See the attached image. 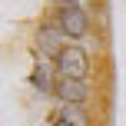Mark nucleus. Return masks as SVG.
Returning a JSON list of instances; mask_svg holds the SVG:
<instances>
[{
	"label": "nucleus",
	"instance_id": "obj_1",
	"mask_svg": "<svg viewBox=\"0 0 126 126\" xmlns=\"http://www.w3.org/2000/svg\"><path fill=\"white\" fill-rule=\"evenodd\" d=\"M57 70L60 76H66V80H86L90 73V57L83 47H66V50L57 57Z\"/></svg>",
	"mask_w": 126,
	"mask_h": 126
},
{
	"label": "nucleus",
	"instance_id": "obj_2",
	"mask_svg": "<svg viewBox=\"0 0 126 126\" xmlns=\"http://www.w3.org/2000/svg\"><path fill=\"white\" fill-rule=\"evenodd\" d=\"M57 27L63 30V37L83 40V37H86V30H90V17H86L83 7H66V10L57 13Z\"/></svg>",
	"mask_w": 126,
	"mask_h": 126
},
{
	"label": "nucleus",
	"instance_id": "obj_3",
	"mask_svg": "<svg viewBox=\"0 0 126 126\" xmlns=\"http://www.w3.org/2000/svg\"><path fill=\"white\" fill-rule=\"evenodd\" d=\"M53 93L60 96V103H70V106H83L90 96V86L86 80H66V76H60L57 86H53Z\"/></svg>",
	"mask_w": 126,
	"mask_h": 126
},
{
	"label": "nucleus",
	"instance_id": "obj_4",
	"mask_svg": "<svg viewBox=\"0 0 126 126\" xmlns=\"http://www.w3.org/2000/svg\"><path fill=\"white\" fill-rule=\"evenodd\" d=\"M63 30L57 23H50V27H43L40 30V37H37V50H40V57H60L63 50H66V43H63Z\"/></svg>",
	"mask_w": 126,
	"mask_h": 126
},
{
	"label": "nucleus",
	"instance_id": "obj_5",
	"mask_svg": "<svg viewBox=\"0 0 126 126\" xmlns=\"http://www.w3.org/2000/svg\"><path fill=\"white\" fill-rule=\"evenodd\" d=\"M30 83L40 90V93H47V90H53V86H57V83H53V76H50V63H47V60H40L37 66H33Z\"/></svg>",
	"mask_w": 126,
	"mask_h": 126
},
{
	"label": "nucleus",
	"instance_id": "obj_6",
	"mask_svg": "<svg viewBox=\"0 0 126 126\" xmlns=\"http://www.w3.org/2000/svg\"><path fill=\"white\" fill-rule=\"evenodd\" d=\"M57 116L66 120V126H90V123H86V110H83V106H70V103H63Z\"/></svg>",
	"mask_w": 126,
	"mask_h": 126
},
{
	"label": "nucleus",
	"instance_id": "obj_7",
	"mask_svg": "<svg viewBox=\"0 0 126 126\" xmlns=\"http://www.w3.org/2000/svg\"><path fill=\"white\" fill-rule=\"evenodd\" d=\"M66 7H80L76 0H60V10H66Z\"/></svg>",
	"mask_w": 126,
	"mask_h": 126
},
{
	"label": "nucleus",
	"instance_id": "obj_8",
	"mask_svg": "<svg viewBox=\"0 0 126 126\" xmlns=\"http://www.w3.org/2000/svg\"><path fill=\"white\" fill-rule=\"evenodd\" d=\"M50 126H66V120H60V116H57V120H53Z\"/></svg>",
	"mask_w": 126,
	"mask_h": 126
}]
</instances>
